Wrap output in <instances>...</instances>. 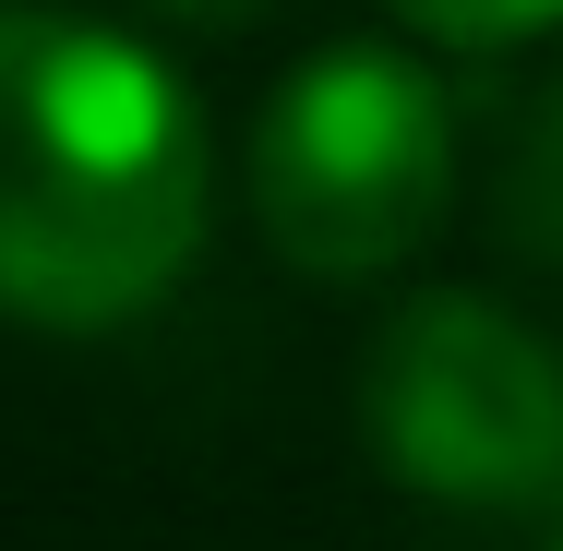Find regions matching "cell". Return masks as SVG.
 <instances>
[{
	"mask_svg": "<svg viewBox=\"0 0 563 551\" xmlns=\"http://www.w3.org/2000/svg\"><path fill=\"white\" fill-rule=\"evenodd\" d=\"M504 217H516V240H528V252H552V264H563V85H552V109H540V132L516 144Z\"/></svg>",
	"mask_w": 563,
	"mask_h": 551,
	"instance_id": "obj_5",
	"label": "cell"
},
{
	"mask_svg": "<svg viewBox=\"0 0 563 551\" xmlns=\"http://www.w3.org/2000/svg\"><path fill=\"white\" fill-rule=\"evenodd\" d=\"M372 455L432 504H552L563 492V360L504 300L432 288L360 360Z\"/></svg>",
	"mask_w": 563,
	"mask_h": 551,
	"instance_id": "obj_3",
	"label": "cell"
},
{
	"mask_svg": "<svg viewBox=\"0 0 563 551\" xmlns=\"http://www.w3.org/2000/svg\"><path fill=\"white\" fill-rule=\"evenodd\" d=\"M455 205V109L408 48H324L252 132V217L300 276H396Z\"/></svg>",
	"mask_w": 563,
	"mask_h": 551,
	"instance_id": "obj_2",
	"label": "cell"
},
{
	"mask_svg": "<svg viewBox=\"0 0 563 551\" xmlns=\"http://www.w3.org/2000/svg\"><path fill=\"white\" fill-rule=\"evenodd\" d=\"M408 36H432V48H516V36H552L563 0H384Z\"/></svg>",
	"mask_w": 563,
	"mask_h": 551,
	"instance_id": "obj_4",
	"label": "cell"
},
{
	"mask_svg": "<svg viewBox=\"0 0 563 551\" xmlns=\"http://www.w3.org/2000/svg\"><path fill=\"white\" fill-rule=\"evenodd\" d=\"M156 12H180V24H252L264 0H156Z\"/></svg>",
	"mask_w": 563,
	"mask_h": 551,
	"instance_id": "obj_6",
	"label": "cell"
},
{
	"mask_svg": "<svg viewBox=\"0 0 563 551\" xmlns=\"http://www.w3.org/2000/svg\"><path fill=\"white\" fill-rule=\"evenodd\" d=\"M205 109L192 85L85 12L0 0V312L109 335L156 312L205 252Z\"/></svg>",
	"mask_w": 563,
	"mask_h": 551,
	"instance_id": "obj_1",
	"label": "cell"
}]
</instances>
